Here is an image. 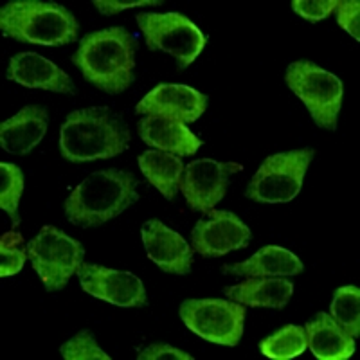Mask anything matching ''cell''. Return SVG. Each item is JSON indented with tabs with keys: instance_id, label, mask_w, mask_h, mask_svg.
<instances>
[{
	"instance_id": "6da1fadb",
	"label": "cell",
	"mask_w": 360,
	"mask_h": 360,
	"mask_svg": "<svg viewBox=\"0 0 360 360\" xmlns=\"http://www.w3.org/2000/svg\"><path fill=\"white\" fill-rule=\"evenodd\" d=\"M135 47L130 31L115 25L83 37L72 62L86 82L108 94H121L135 79Z\"/></svg>"
},
{
	"instance_id": "7a4b0ae2",
	"label": "cell",
	"mask_w": 360,
	"mask_h": 360,
	"mask_svg": "<svg viewBox=\"0 0 360 360\" xmlns=\"http://www.w3.org/2000/svg\"><path fill=\"white\" fill-rule=\"evenodd\" d=\"M130 144L124 119L107 107H90L67 115L60 130V150L70 162L112 159Z\"/></svg>"
},
{
	"instance_id": "3957f363",
	"label": "cell",
	"mask_w": 360,
	"mask_h": 360,
	"mask_svg": "<svg viewBox=\"0 0 360 360\" xmlns=\"http://www.w3.org/2000/svg\"><path fill=\"white\" fill-rule=\"evenodd\" d=\"M139 200L134 173L123 169H101L86 176L65 200V217L70 224L98 227L119 217Z\"/></svg>"
},
{
	"instance_id": "277c9868",
	"label": "cell",
	"mask_w": 360,
	"mask_h": 360,
	"mask_svg": "<svg viewBox=\"0 0 360 360\" xmlns=\"http://www.w3.org/2000/svg\"><path fill=\"white\" fill-rule=\"evenodd\" d=\"M4 37L34 45L62 47L78 40L79 22L63 6L40 0H15L0 9Z\"/></svg>"
},
{
	"instance_id": "5b68a950",
	"label": "cell",
	"mask_w": 360,
	"mask_h": 360,
	"mask_svg": "<svg viewBox=\"0 0 360 360\" xmlns=\"http://www.w3.org/2000/svg\"><path fill=\"white\" fill-rule=\"evenodd\" d=\"M285 79L292 92L307 105L314 123L326 130H335L342 107V82L335 74L301 60L288 65Z\"/></svg>"
},
{
	"instance_id": "8992f818",
	"label": "cell",
	"mask_w": 360,
	"mask_h": 360,
	"mask_svg": "<svg viewBox=\"0 0 360 360\" xmlns=\"http://www.w3.org/2000/svg\"><path fill=\"white\" fill-rule=\"evenodd\" d=\"M314 153L311 148H303L266 157L250 179L245 195L259 204H285L294 200L303 188Z\"/></svg>"
},
{
	"instance_id": "52a82bcc",
	"label": "cell",
	"mask_w": 360,
	"mask_h": 360,
	"mask_svg": "<svg viewBox=\"0 0 360 360\" xmlns=\"http://www.w3.org/2000/svg\"><path fill=\"white\" fill-rule=\"evenodd\" d=\"M27 256L45 290L58 292L65 288L69 279L78 272L85 249L63 231L45 225L27 243Z\"/></svg>"
},
{
	"instance_id": "ba28073f",
	"label": "cell",
	"mask_w": 360,
	"mask_h": 360,
	"mask_svg": "<svg viewBox=\"0 0 360 360\" xmlns=\"http://www.w3.org/2000/svg\"><path fill=\"white\" fill-rule=\"evenodd\" d=\"M137 24L148 47L175 56L179 69L191 65L207 44L200 29L180 13H139Z\"/></svg>"
},
{
	"instance_id": "9c48e42d",
	"label": "cell",
	"mask_w": 360,
	"mask_h": 360,
	"mask_svg": "<svg viewBox=\"0 0 360 360\" xmlns=\"http://www.w3.org/2000/svg\"><path fill=\"white\" fill-rule=\"evenodd\" d=\"M180 319L200 339L236 346L243 335L245 307L231 299H186Z\"/></svg>"
},
{
	"instance_id": "30bf717a",
	"label": "cell",
	"mask_w": 360,
	"mask_h": 360,
	"mask_svg": "<svg viewBox=\"0 0 360 360\" xmlns=\"http://www.w3.org/2000/svg\"><path fill=\"white\" fill-rule=\"evenodd\" d=\"M236 172H242V164L198 159L184 168L180 191L189 207L207 213L209 209H213L225 197L231 175Z\"/></svg>"
},
{
	"instance_id": "8fae6325",
	"label": "cell",
	"mask_w": 360,
	"mask_h": 360,
	"mask_svg": "<svg viewBox=\"0 0 360 360\" xmlns=\"http://www.w3.org/2000/svg\"><path fill=\"white\" fill-rule=\"evenodd\" d=\"M195 252L205 258H218L231 250L245 249L250 242V229L231 211L209 209L191 231Z\"/></svg>"
},
{
	"instance_id": "7c38bea8",
	"label": "cell",
	"mask_w": 360,
	"mask_h": 360,
	"mask_svg": "<svg viewBox=\"0 0 360 360\" xmlns=\"http://www.w3.org/2000/svg\"><path fill=\"white\" fill-rule=\"evenodd\" d=\"M76 274L86 294L108 301L115 307L139 308L146 304V290L143 281L130 272L82 263Z\"/></svg>"
},
{
	"instance_id": "4fadbf2b",
	"label": "cell",
	"mask_w": 360,
	"mask_h": 360,
	"mask_svg": "<svg viewBox=\"0 0 360 360\" xmlns=\"http://www.w3.org/2000/svg\"><path fill=\"white\" fill-rule=\"evenodd\" d=\"M207 108V96L188 85L160 83L148 92L135 107L137 114L172 119L179 123H195Z\"/></svg>"
},
{
	"instance_id": "5bb4252c",
	"label": "cell",
	"mask_w": 360,
	"mask_h": 360,
	"mask_svg": "<svg viewBox=\"0 0 360 360\" xmlns=\"http://www.w3.org/2000/svg\"><path fill=\"white\" fill-rule=\"evenodd\" d=\"M148 258L169 274L186 276L191 272L193 249L184 238L160 220H148L141 229Z\"/></svg>"
},
{
	"instance_id": "9a60e30c",
	"label": "cell",
	"mask_w": 360,
	"mask_h": 360,
	"mask_svg": "<svg viewBox=\"0 0 360 360\" xmlns=\"http://www.w3.org/2000/svg\"><path fill=\"white\" fill-rule=\"evenodd\" d=\"M8 79L29 89H41L58 94H74L72 79L56 63L37 53H18L9 60Z\"/></svg>"
},
{
	"instance_id": "2e32d148",
	"label": "cell",
	"mask_w": 360,
	"mask_h": 360,
	"mask_svg": "<svg viewBox=\"0 0 360 360\" xmlns=\"http://www.w3.org/2000/svg\"><path fill=\"white\" fill-rule=\"evenodd\" d=\"M49 124L47 110L41 107H25L0 124V144L8 153L25 155L33 152L44 139Z\"/></svg>"
},
{
	"instance_id": "e0dca14e",
	"label": "cell",
	"mask_w": 360,
	"mask_h": 360,
	"mask_svg": "<svg viewBox=\"0 0 360 360\" xmlns=\"http://www.w3.org/2000/svg\"><path fill=\"white\" fill-rule=\"evenodd\" d=\"M139 135L148 146L160 152L175 153L179 157L193 155L202 146V141L184 123L155 115H146L141 119Z\"/></svg>"
},
{
	"instance_id": "ac0fdd59",
	"label": "cell",
	"mask_w": 360,
	"mask_h": 360,
	"mask_svg": "<svg viewBox=\"0 0 360 360\" xmlns=\"http://www.w3.org/2000/svg\"><path fill=\"white\" fill-rule=\"evenodd\" d=\"M303 270L304 265L294 252L276 245L263 247L243 263L221 266L224 274L243 278H285L301 274Z\"/></svg>"
},
{
	"instance_id": "d6986e66",
	"label": "cell",
	"mask_w": 360,
	"mask_h": 360,
	"mask_svg": "<svg viewBox=\"0 0 360 360\" xmlns=\"http://www.w3.org/2000/svg\"><path fill=\"white\" fill-rule=\"evenodd\" d=\"M292 294L294 285L283 278H247L245 281L224 288V295L243 307L276 310L287 307Z\"/></svg>"
},
{
	"instance_id": "ffe728a7",
	"label": "cell",
	"mask_w": 360,
	"mask_h": 360,
	"mask_svg": "<svg viewBox=\"0 0 360 360\" xmlns=\"http://www.w3.org/2000/svg\"><path fill=\"white\" fill-rule=\"evenodd\" d=\"M307 342L319 360H346L355 353V339L344 332L332 315L319 311L304 324Z\"/></svg>"
},
{
	"instance_id": "44dd1931",
	"label": "cell",
	"mask_w": 360,
	"mask_h": 360,
	"mask_svg": "<svg viewBox=\"0 0 360 360\" xmlns=\"http://www.w3.org/2000/svg\"><path fill=\"white\" fill-rule=\"evenodd\" d=\"M137 162L148 182L155 186L168 200H173L179 193L180 180L184 173L182 157L169 152H160V150H148L141 153Z\"/></svg>"
},
{
	"instance_id": "7402d4cb",
	"label": "cell",
	"mask_w": 360,
	"mask_h": 360,
	"mask_svg": "<svg viewBox=\"0 0 360 360\" xmlns=\"http://www.w3.org/2000/svg\"><path fill=\"white\" fill-rule=\"evenodd\" d=\"M308 348L307 332L304 326H290L281 328L274 335L266 337L259 342V349L266 359L272 360H290L304 353Z\"/></svg>"
},
{
	"instance_id": "603a6c76",
	"label": "cell",
	"mask_w": 360,
	"mask_h": 360,
	"mask_svg": "<svg viewBox=\"0 0 360 360\" xmlns=\"http://www.w3.org/2000/svg\"><path fill=\"white\" fill-rule=\"evenodd\" d=\"M332 319L349 337L356 339L360 333V290L356 287H340L330 304Z\"/></svg>"
},
{
	"instance_id": "cb8c5ba5",
	"label": "cell",
	"mask_w": 360,
	"mask_h": 360,
	"mask_svg": "<svg viewBox=\"0 0 360 360\" xmlns=\"http://www.w3.org/2000/svg\"><path fill=\"white\" fill-rule=\"evenodd\" d=\"M24 193V173L15 164H0V207L4 209L17 229L20 225L18 202Z\"/></svg>"
},
{
	"instance_id": "d4e9b609",
	"label": "cell",
	"mask_w": 360,
	"mask_h": 360,
	"mask_svg": "<svg viewBox=\"0 0 360 360\" xmlns=\"http://www.w3.org/2000/svg\"><path fill=\"white\" fill-rule=\"evenodd\" d=\"M27 245H24V238L17 231H9L0 238V276L18 274L24 269L27 259Z\"/></svg>"
},
{
	"instance_id": "484cf974",
	"label": "cell",
	"mask_w": 360,
	"mask_h": 360,
	"mask_svg": "<svg viewBox=\"0 0 360 360\" xmlns=\"http://www.w3.org/2000/svg\"><path fill=\"white\" fill-rule=\"evenodd\" d=\"M62 356L67 360H110L108 353L103 352L96 342L94 333L90 330H82L78 335H74L72 339L67 340L62 348Z\"/></svg>"
},
{
	"instance_id": "4316f807",
	"label": "cell",
	"mask_w": 360,
	"mask_h": 360,
	"mask_svg": "<svg viewBox=\"0 0 360 360\" xmlns=\"http://www.w3.org/2000/svg\"><path fill=\"white\" fill-rule=\"evenodd\" d=\"M339 0H294L292 8L297 15L310 22H319L328 18L335 11Z\"/></svg>"
},
{
	"instance_id": "83f0119b",
	"label": "cell",
	"mask_w": 360,
	"mask_h": 360,
	"mask_svg": "<svg viewBox=\"0 0 360 360\" xmlns=\"http://www.w3.org/2000/svg\"><path fill=\"white\" fill-rule=\"evenodd\" d=\"M337 22L344 31H348L356 41L360 40V4L359 0H339L335 8Z\"/></svg>"
},
{
	"instance_id": "f1b7e54d",
	"label": "cell",
	"mask_w": 360,
	"mask_h": 360,
	"mask_svg": "<svg viewBox=\"0 0 360 360\" xmlns=\"http://www.w3.org/2000/svg\"><path fill=\"white\" fill-rule=\"evenodd\" d=\"M139 360H191L193 356L189 353L180 352V349L173 348L169 344H152V346H148L146 349L137 355Z\"/></svg>"
},
{
	"instance_id": "f546056e",
	"label": "cell",
	"mask_w": 360,
	"mask_h": 360,
	"mask_svg": "<svg viewBox=\"0 0 360 360\" xmlns=\"http://www.w3.org/2000/svg\"><path fill=\"white\" fill-rule=\"evenodd\" d=\"M160 0H130V2H119V0H94V6L103 15H115L128 8H141V6H160Z\"/></svg>"
}]
</instances>
